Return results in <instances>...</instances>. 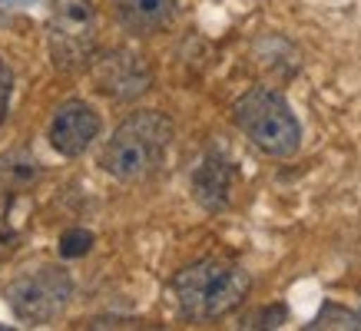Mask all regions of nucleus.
<instances>
[{
    "label": "nucleus",
    "instance_id": "nucleus-1",
    "mask_svg": "<svg viewBox=\"0 0 361 331\" xmlns=\"http://www.w3.org/2000/svg\"><path fill=\"white\" fill-rule=\"evenodd\" d=\"M252 288L249 272L232 258L209 255L173 275V298L186 318L209 321L239 308Z\"/></svg>",
    "mask_w": 361,
    "mask_h": 331
},
{
    "label": "nucleus",
    "instance_id": "nucleus-2",
    "mask_svg": "<svg viewBox=\"0 0 361 331\" xmlns=\"http://www.w3.org/2000/svg\"><path fill=\"white\" fill-rule=\"evenodd\" d=\"M173 143V123L159 110H140L113 130L103 146L99 166L120 182H142L166 163Z\"/></svg>",
    "mask_w": 361,
    "mask_h": 331
},
{
    "label": "nucleus",
    "instance_id": "nucleus-3",
    "mask_svg": "<svg viewBox=\"0 0 361 331\" xmlns=\"http://www.w3.org/2000/svg\"><path fill=\"white\" fill-rule=\"evenodd\" d=\"M232 120L249 136V143L262 149L265 156L285 159V156L298 153L302 146V123L292 113L288 99L272 87L245 89L232 106Z\"/></svg>",
    "mask_w": 361,
    "mask_h": 331
},
{
    "label": "nucleus",
    "instance_id": "nucleus-4",
    "mask_svg": "<svg viewBox=\"0 0 361 331\" xmlns=\"http://www.w3.org/2000/svg\"><path fill=\"white\" fill-rule=\"evenodd\" d=\"M73 295V278L60 265H40L27 275L13 278L7 288V305L27 325H47L66 308Z\"/></svg>",
    "mask_w": 361,
    "mask_h": 331
},
{
    "label": "nucleus",
    "instance_id": "nucleus-5",
    "mask_svg": "<svg viewBox=\"0 0 361 331\" xmlns=\"http://www.w3.org/2000/svg\"><path fill=\"white\" fill-rule=\"evenodd\" d=\"M97 17L90 0H63L50 20V56L60 70H83L93 63Z\"/></svg>",
    "mask_w": 361,
    "mask_h": 331
},
{
    "label": "nucleus",
    "instance_id": "nucleus-6",
    "mask_svg": "<svg viewBox=\"0 0 361 331\" xmlns=\"http://www.w3.org/2000/svg\"><path fill=\"white\" fill-rule=\"evenodd\" d=\"M90 70H93L97 87L113 99H136L153 87V70L146 63V56L133 54L126 46H116L110 54L93 56Z\"/></svg>",
    "mask_w": 361,
    "mask_h": 331
},
{
    "label": "nucleus",
    "instance_id": "nucleus-7",
    "mask_svg": "<svg viewBox=\"0 0 361 331\" xmlns=\"http://www.w3.org/2000/svg\"><path fill=\"white\" fill-rule=\"evenodd\" d=\"M47 136H50V146L66 159L83 156L99 136V113L83 99H66L63 106H56Z\"/></svg>",
    "mask_w": 361,
    "mask_h": 331
},
{
    "label": "nucleus",
    "instance_id": "nucleus-8",
    "mask_svg": "<svg viewBox=\"0 0 361 331\" xmlns=\"http://www.w3.org/2000/svg\"><path fill=\"white\" fill-rule=\"evenodd\" d=\"M235 192V166L219 153H209L192 173V199L202 209L222 212Z\"/></svg>",
    "mask_w": 361,
    "mask_h": 331
},
{
    "label": "nucleus",
    "instance_id": "nucleus-9",
    "mask_svg": "<svg viewBox=\"0 0 361 331\" xmlns=\"http://www.w3.org/2000/svg\"><path fill=\"white\" fill-rule=\"evenodd\" d=\"M176 4L179 0H113V13L130 33L149 37L173 23Z\"/></svg>",
    "mask_w": 361,
    "mask_h": 331
},
{
    "label": "nucleus",
    "instance_id": "nucleus-10",
    "mask_svg": "<svg viewBox=\"0 0 361 331\" xmlns=\"http://www.w3.org/2000/svg\"><path fill=\"white\" fill-rule=\"evenodd\" d=\"M40 179V166L30 153L11 149L0 156V196H20Z\"/></svg>",
    "mask_w": 361,
    "mask_h": 331
},
{
    "label": "nucleus",
    "instance_id": "nucleus-11",
    "mask_svg": "<svg viewBox=\"0 0 361 331\" xmlns=\"http://www.w3.org/2000/svg\"><path fill=\"white\" fill-rule=\"evenodd\" d=\"M308 328H361V318L355 315V311H348V308H341V305H335V301H329V305H322V311L312 318Z\"/></svg>",
    "mask_w": 361,
    "mask_h": 331
},
{
    "label": "nucleus",
    "instance_id": "nucleus-12",
    "mask_svg": "<svg viewBox=\"0 0 361 331\" xmlns=\"http://www.w3.org/2000/svg\"><path fill=\"white\" fill-rule=\"evenodd\" d=\"M90 245H93V232L70 229V232H63V239H60V255H63V258H77V255L90 252Z\"/></svg>",
    "mask_w": 361,
    "mask_h": 331
},
{
    "label": "nucleus",
    "instance_id": "nucleus-13",
    "mask_svg": "<svg viewBox=\"0 0 361 331\" xmlns=\"http://www.w3.org/2000/svg\"><path fill=\"white\" fill-rule=\"evenodd\" d=\"M11 93H13V73H11V66L0 60V123H4V116H7Z\"/></svg>",
    "mask_w": 361,
    "mask_h": 331
},
{
    "label": "nucleus",
    "instance_id": "nucleus-14",
    "mask_svg": "<svg viewBox=\"0 0 361 331\" xmlns=\"http://www.w3.org/2000/svg\"><path fill=\"white\" fill-rule=\"evenodd\" d=\"M285 321V308L282 305H275V308H262L255 318H252V325L249 328H279Z\"/></svg>",
    "mask_w": 361,
    "mask_h": 331
},
{
    "label": "nucleus",
    "instance_id": "nucleus-15",
    "mask_svg": "<svg viewBox=\"0 0 361 331\" xmlns=\"http://www.w3.org/2000/svg\"><path fill=\"white\" fill-rule=\"evenodd\" d=\"M47 0H0V20H7L13 13L33 11V7H44Z\"/></svg>",
    "mask_w": 361,
    "mask_h": 331
},
{
    "label": "nucleus",
    "instance_id": "nucleus-16",
    "mask_svg": "<svg viewBox=\"0 0 361 331\" xmlns=\"http://www.w3.org/2000/svg\"><path fill=\"white\" fill-rule=\"evenodd\" d=\"M358 318H361V311H358Z\"/></svg>",
    "mask_w": 361,
    "mask_h": 331
}]
</instances>
